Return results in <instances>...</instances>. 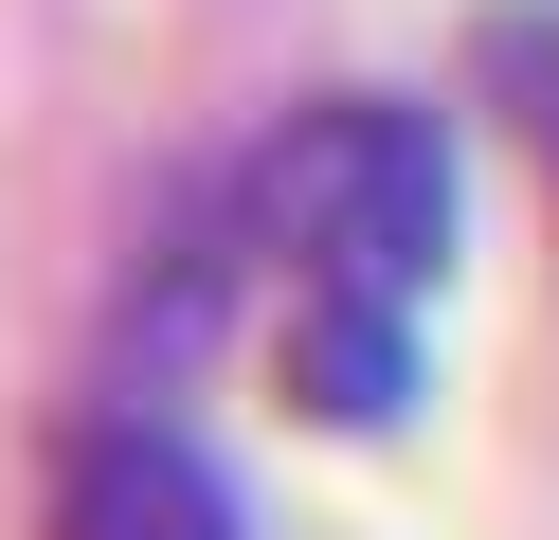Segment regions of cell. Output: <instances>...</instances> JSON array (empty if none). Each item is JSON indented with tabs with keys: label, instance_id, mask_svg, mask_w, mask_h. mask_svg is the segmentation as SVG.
<instances>
[{
	"label": "cell",
	"instance_id": "cell-2",
	"mask_svg": "<svg viewBox=\"0 0 559 540\" xmlns=\"http://www.w3.org/2000/svg\"><path fill=\"white\" fill-rule=\"evenodd\" d=\"M55 540H253V523H235V487H217V451H199V432H163V415H91L73 468H55Z\"/></svg>",
	"mask_w": 559,
	"mask_h": 540
},
{
	"label": "cell",
	"instance_id": "cell-1",
	"mask_svg": "<svg viewBox=\"0 0 559 540\" xmlns=\"http://www.w3.org/2000/svg\"><path fill=\"white\" fill-rule=\"evenodd\" d=\"M235 235H253V288H271V360H289L307 415H397L415 396V324L451 288V144L379 91H325L253 144L235 180Z\"/></svg>",
	"mask_w": 559,
	"mask_h": 540
}]
</instances>
